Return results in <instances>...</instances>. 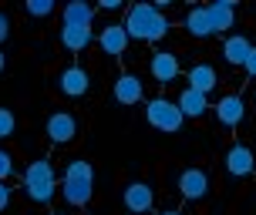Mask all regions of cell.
Returning a JSON list of instances; mask_svg holds the SVG:
<instances>
[{"instance_id": "9c48e42d", "label": "cell", "mask_w": 256, "mask_h": 215, "mask_svg": "<svg viewBox=\"0 0 256 215\" xmlns=\"http://www.w3.org/2000/svg\"><path fill=\"white\" fill-rule=\"evenodd\" d=\"M148 71H152V77L158 81V84H172V81L182 74L179 57H176L172 51H155L152 61H148Z\"/></svg>"}, {"instance_id": "3957f363", "label": "cell", "mask_w": 256, "mask_h": 215, "mask_svg": "<svg viewBox=\"0 0 256 215\" xmlns=\"http://www.w3.org/2000/svg\"><path fill=\"white\" fill-rule=\"evenodd\" d=\"M24 192L34 205H51V199L58 195V178H54L51 162L38 158V162L27 168L24 172Z\"/></svg>"}, {"instance_id": "6da1fadb", "label": "cell", "mask_w": 256, "mask_h": 215, "mask_svg": "<svg viewBox=\"0 0 256 215\" xmlns=\"http://www.w3.org/2000/svg\"><path fill=\"white\" fill-rule=\"evenodd\" d=\"M125 34L128 40L135 37V40H148V44H155V40H162L166 37V30H168V17L162 10H155L152 3H132L125 10Z\"/></svg>"}, {"instance_id": "ac0fdd59", "label": "cell", "mask_w": 256, "mask_h": 215, "mask_svg": "<svg viewBox=\"0 0 256 215\" xmlns=\"http://www.w3.org/2000/svg\"><path fill=\"white\" fill-rule=\"evenodd\" d=\"M176 108L182 111V118H202V114L209 111V98H206V94H199V91H192V88H186L179 94Z\"/></svg>"}, {"instance_id": "44dd1931", "label": "cell", "mask_w": 256, "mask_h": 215, "mask_svg": "<svg viewBox=\"0 0 256 215\" xmlns=\"http://www.w3.org/2000/svg\"><path fill=\"white\" fill-rule=\"evenodd\" d=\"M24 10H27V17H51L54 13V0H27L24 3Z\"/></svg>"}, {"instance_id": "7402d4cb", "label": "cell", "mask_w": 256, "mask_h": 215, "mask_svg": "<svg viewBox=\"0 0 256 215\" xmlns=\"http://www.w3.org/2000/svg\"><path fill=\"white\" fill-rule=\"evenodd\" d=\"M14 128H17V118H14L10 108H0V138H10Z\"/></svg>"}, {"instance_id": "cb8c5ba5", "label": "cell", "mask_w": 256, "mask_h": 215, "mask_svg": "<svg viewBox=\"0 0 256 215\" xmlns=\"http://www.w3.org/2000/svg\"><path fill=\"white\" fill-rule=\"evenodd\" d=\"M243 71H246V77H256V44H253V47H250V57H246Z\"/></svg>"}, {"instance_id": "4fadbf2b", "label": "cell", "mask_w": 256, "mask_h": 215, "mask_svg": "<svg viewBox=\"0 0 256 215\" xmlns=\"http://www.w3.org/2000/svg\"><path fill=\"white\" fill-rule=\"evenodd\" d=\"M243 114H246V104H243L240 94H222L216 101V118H219L222 128H236L243 121Z\"/></svg>"}, {"instance_id": "484cf974", "label": "cell", "mask_w": 256, "mask_h": 215, "mask_svg": "<svg viewBox=\"0 0 256 215\" xmlns=\"http://www.w3.org/2000/svg\"><path fill=\"white\" fill-rule=\"evenodd\" d=\"M98 7H102V10H108V13H112V10H122V7H125V0H98Z\"/></svg>"}, {"instance_id": "8fae6325", "label": "cell", "mask_w": 256, "mask_h": 215, "mask_svg": "<svg viewBox=\"0 0 256 215\" xmlns=\"http://www.w3.org/2000/svg\"><path fill=\"white\" fill-rule=\"evenodd\" d=\"M115 101L122 104V108H132V104H142V98H145V84H142V77H135V74H122L115 81Z\"/></svg>"}, {"instance_id": "f1b7e54d", "label": "cell", "mask_w": 256, "mask_h": 215, "mask_svg": "<svg viewBox=\"0 0 256 215\" xmlns=\"http://www.w3.org/2000/svg\"><path fill=\"white\" fill-rule=\"evenodd\" d=\"M4 64H7V57H4V51H0V71H4Z\"/></svg>"}, {"instance_id": "5bb4252c", "label": "cell", "mask_w": 256, "mask_h": 215, "mask_svg": "<svg viewBox=\"0 0 256 215\" xmlns=\"http://www.w3.org/2000/svg\"><path fill=\"white\" fill-rule=\"evenodd\" d=\"M189 88L192 91H199V94H212L216 91V84H219V74H216V67L212 64H196V67H189Z\"/></svg>"}, {"instance_id": "f546056e", "label": "cell", "mask_w": 256, "mask_h": 215, "mask_svg": "<svg viewBox=\"0 0 256 215\" xmlns=\"http://www.w3.org/2000/svg\"><path fill=\"white\" fill-rule=\"evenodd\" d=\"M51 215H68V212H51Z\"/></svg>"}, {"instance_id": "8992f818", "label": "cell", "mask_w": 256, "mask_h": 215, "mask_svg": "<svg viewBox=\"0 0 256 215\" xmlns=\"http://www.w3.org/2000/svg\"><path fill=\"white\" fill-rule=\"evenodd\" d=\"M179 192H182V199H189V202H202L209 195V175L202 168H186L179 175Z\"/></svg>"}, {"instance_id": "83f0119b", "label": "cell", "mask_w": 256, "mask_h": 215, "mask_svg": "<svg viewBox=\"0 0 256 215\" xmlns=\"http://www.w3.org/2000/svg\"><path fill=\"white\" fill-rule=\"evenodd\" d=\"M158 215H182V212H176V209H166V212H158Z\"/></svg>"}, {"instance_id": "7a4b0ae2", "label": "cell", "mask_w": 256, "mask_h": 215, "mask_svg": "<svg viewBox=\"0 0 256 215\" xmlns=\"http://www.w3.org/2000/svg\"><path fill=\"white\" fill-rule=\"evenodd\" d=\"M91 192H94V168L84 158H74L64 168V182H61V199L74 209H84L91 202Z\"/></svg>"}, {"instance_id": "5b68a950", "label": "cell", "mask_w": 256, "mask_h": 215, "mask_svg": "<svg viewBox=\"0 0 256 215\" xmlns=\"http://www.w3.org/2000/svg\"><path fill=\"white\" fill-rule=\"evenodd\" d=\"M122 199H125V209L135 215H145L155 209V189L148 182H128L125 192H122Z\"/></svg>"}, {"instance_id": "277c9868", "label": "cell", "mask_w": 256, "mask_h": 215, "mask_svg": "<svg viewBox=\"0 0 256 215\" xmlns=\"http://www.w3.org/2000/svg\"><path fill=\"white\" fill-rule=\"evenodd\" d=\"M145 118H148V125L158 128V131H179L182 128V111L176 108V101H168V98H152V101L145 104Z\"/></svg>"}, {"instance_id": "7c38bea8", "label": "cell", "mask_w": 256, "mask_h": 215, "mask_svg": "<svg viewBox=\"0 0 256 215\" xmlns=\"http://www.w3.org/2000/svg\"><path fill=\"white\" fill-rule=\"evenodd\" d=\"M226 172L232 178H246L256 172V155L246 148V145H232L230 152H226Z\"/></svg>"}, {"instance_id": "d4e9b609", "label": "cell", "mask_w": 256, "mask_h": 215, "mask_svg": "<svg viewBox=\"0 0 256 215\" xmlns=\"http://www.w3.org/2000/svg\"><path fill=\"white\" fill-rule=\"evenodd\" d=\"M7 37H10V17H7V13L0 10V44H4Z\"/></svg>"}, {"instance_id": "9a60e30c", "label": "cell", "mask_w": 256, "mask_h": 215, "mask_svg": "<svg viewBox=\"0 0 256 215\" xmlns=\"http://www.w3.org/2000/svg\"><path fill=\"white\" fill-rule=\"evenodd\" d=\"M61 20H64V27H88L91 30V24H94V7L84 3V0H71V3H64Z\"/></svg>"}, {"instance_id": "ba28073f", "label": "cell", "mask_w": 256, "mask_h": 215, "mask_svg": "<svg viewBox=\"0 0 256 215\" xmlns=\"http://www.w3.org/2000/svg\"><path fill=\"white\" fill-rule=\"evenodd\" d=\"M88 84H91V74L84 71V67H78V64L64 67L61 74H58V88H61V94H68V98L88 94Z\"/></svg>"}, {"instance_id": "d6986e66", "label": "cell", "mask_w": 256, "mask_h": 215, "mask_svg": "<svg viewBox=\"0 0 256 215\" xmlns=\"http://www.w3.org/2000/svg\"><path fill=\"white\" fill-rule=\"evenodd\" d=\"M182 27H186V34L189 37H212V27H209V13H206V7H192L189 13H186V20H182Z\"/></svg>"}, {"instance_id": "603a6c76", "label": "cell", "mask_w": 256, "mask_h": 215, "mask_svg": "<svg viewBox=\"0 0 256 215\" xmlns=\"http://www.w3.org/2000/svg\"><path fill=\"white\" fill-rule=\"evenodd\" d=\"M10 175H14V155L0 148V182H7Z\"/></svg>"}, {"instance_id": "30bf717a", "label": "cell", "mask_w": 256, "mask_h": 215, "mask_svg": "<svg viewBox=\"0 0 256 215\" xmlns=\"http://www.w3.org/2000/svg\"><path fill=\"white\" fill-rule=\"evenodd\" d=\"M236 3H240V0H216V3L206 7L212 34H222V30H232V27H236Z\"/></svg>"}, {"instance_id": "e0dca14e", "label": "cell", "mask_w": 256, "mask_h": 215, "mask_svg": "<svg viewBox=\"0 0 256 215\" xmlns=\"http://www.w3.org/2000/svg\"><path fill=\"white\" fill-rule=\"evenodd\" d=\"M250 37H243V34H230V37L222 40V57H226V64H232V67H243L246 57H250Z\"/></svg>"}, {"instance_id": "52a82bcc", "label": "cell", "mask_w": 256, "mask_h": 215, "mask_svg": "<svg viewBox=\"0 0 256 215\" xmlns=\"http://www.w3.org/2000/svg\"><path fill=\"white\" fill-rule=\"evenodd\" d=\"M44 131H48V138H51L54 145H68V141H74V135H78V121H74V114H68V111H54L51 118H48Z\"/></svg>"}, {"instance_id": "4316f807", "label": "cell", "mask_w": 256, "mask_h": 215, "mask_svg": "<svg viewBox=\"0 0 256 215\" xmlns=\"http://www.w3.org/2000/svg\"><path fill=\"white\" fill-rule=\"evenodd\" d=\"M7 205H10V185H7V182H0V212H4Z\"/></svg>"}, {"instance_id": "2e32d148", "label": "cell", "mask_w": 256, "mask_h": 215, "mask_svg": "<svg viewBox=\"0 0 256 215\" xmlns=\"http://www.w3.org/2000/svg\"><path fill=\"white\" fill-rule=\"evenodd\" d=\"M98 44H102V51L108 54V57H122L128 47V34H125V27L122 24H108L98 34Z\"/></svg>"}, {"instance_id": "ffe728a7", "label": "cell", "mask_w": 256, "mask_h": 215, "mask_svg": "<svg viewBox=\"0 0 256 215\" xmlns=\"http://www.w3.org/2000/svg\"><path fill=\"white\" fill-rule=\"evenodd\" d=\"M91 34L88 27H61V47L64 51H71V54H78V51H84L91 44Z\"/></svg>"}]
</instances>
